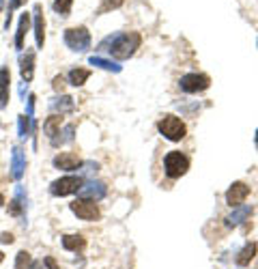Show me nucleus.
Here are the masks:
<instances>
[{
    "label": "nucleus",
    "instance_id": "27",
    "mask_svg": "<svg viewBox=\"0 0 258 269\" xmlns=\"http://www.w3.org/2000/svg\"><path fill=\"white\" fill-rule=\"evenodd\" d=\"M0 9H2V0H0Z\"/></svg>",
    "mask_w": 258,
    "mask_h": 269
},
{
    "label": "nucleus",
    "instance_id": "8",
    "mask_svg": "<svg viewBox=\"0 0 258 269\" xmlns=\"http://www.w3.org/2000/svg\"><path fill=\"white\" fill-rule=\"evenodd\" d=\"M183 88L185 91H205L207 86H209V78H205V76H187V78H183Z\"/></svg>",
    "mask_w": 258,
    "mask_h": 269
},
{
    "label": "nucleus",
    "instance_id": "20",
    "mask_svg": "<svg viewBox=\"0 0 258 269\" xmlns=\"http://www.w3.org/2000/svg\"><path fill=\"white\" fill-rule=\"evenodd\" d=\"M28 134V121L26 117H19V136H26Z\"/></svg>",
    "mask_w": 258,
    "mask_h": 269
},
{
    "label": "nucleus",
    "instance_id": "4",
    "mask_svg": "<svg viewBox=\"0 0 258 269\" xmlns=\"http://www.w3.org/2000/svg\"><path fill=\"white\" fill-rule=\"evenodd\" d=\"M71 211L76 213L78 218H82V220H97L99 218V207L95 201H73L71 202Z\"/></svg>",
    "mask_w": 258,
    "mask_h": 269
},
{
    "label": "nucleus",
    "instance_id": "21",
    "mask_svg": "<svg viewBox=\"0 0 258 269\" xmlns=\"http://www.w3.org/2000/svg\"><path fill=\"white\" fill-rule=\"evenodd\" d=\"M0 243H13V235L11 233H2L0 235Z\"/></svg>",
    "mask_w": 258,
    "mask_h": 269
},
{
    "label": "nucleus",
    "instance_id": "13",
    "mask_svg": "<svg viewBox=\"0 0 258 269\" xmlns=\"http://www.w3.org/2000/svg\"><path fill=\"white\" fill-rule=\"evenodd\" d=\"M88 76H91L88 69H73V71L69 73V80H71L73 86H82V84L88 80Z\"/></svg>",
    "mask_w": 258,
    "mask_h": 269
},
{
    "label": "nucleus",
    "instance_id": "7",
    "mask_svg": "<svg viewBox=\"0 0 258 269\" xmlns=\"http://www.w3.org/2000/svg\"><path fill=\"white\" fill-rule=\"evenodd\" d=\"M247 194H250V187H247L245 183H235V185H232V190L226 194V201H228V205L237 207L243 198L247 196Z\"/></svg>",
    "mask_w": 258,
    "mask_h": 269
},
{
    "label": "nucleus",
    "instance_id": "2",
    "mask_svg": "<svg viewBox=\"0 0 258 269\" xmlns=\"http://www.w3.org/2000/svg\"><path fill=\"white\" fill-rule=\"evenodd\" d=\"M82 187L80 177H63L52 183V194L54 196H69V194L78 192Z\"/></svg>",
    "mask_w": 258,
    "mask_h": 269
},
{
    "label": "nucleus",
    "instance_id": "16",
    "mask_svg": "<svg viewBox=\"0 0 258 269\" xmlns=\"http://www.w3.org/2000/svg\"><path fill=\"white\" fill-rule=\"evenodd\" d=\"M22 174V151L19 149H16L13 151V177H19Z\"/></svg>",
    "mask_w": 258,
    "mask_h": 269
},
{
    "label": "nucleus",
    "instance_id": "12",
    "mask_svg": "<svg viewBox=\"0 0 258 269\" xmlns=\"http://www.w3.org/2000/svg\"><path fill=\"white\" fill-rule=\"evenodd\" d=\"M84 237L82 235H67L63 239V246L67 248V250H80V248H84Z\"/></svg>",
    "mask_w": 258,
    "mask_h": 269
},
{
    "label": "nucleus",
    "instance_id": "25",
    "mask_svg": "<svg viewBox=\"0 0 258 269\" xmlns=\"http://www.w3.org/2000/svg\"><path fill=\"white\" fill-rule=\"evenodd\" d=\"M2 202H4V196H2V194H0V205H2Z\"/></svg>",
    "mask_w": 258,
    "mask_h": 269
},
{
    "label": "nucleus",
    "instance_id": "10",
    "mask_svg": "<svg viewBox=\"0 0 258 269\" xmlns=\"http://www.w3.org/2000/svg\"><path fill=\"white\" fill-rule=\"evenodd\" d=\"M34 16H37V24H34V34H37V43L39 46H43V41H46V19H43V13H41V7H34Z\"/></svg>",
    "mask_w": 258,
    "mask_h": 269
},
{
    "label": "nucleus",
    "instance_id": "9",
    "mask_svg": "<svg viewBox=\"0 0 258 269\" xmlns=\"http://www.w3.org/2000/svg\"><path fill=\"white\" fill-rule=\"evenodd\" d=\"M9 84H11V73L7 67L0 69V108L9 103Z\"/></svg>",
    "mask_w": 258,
    "mask_h": 269
},
{
    "label": "nucleus",
    "instance_id": "14",
    "mask_svg": "<svg viewBox=\"0 0 258 269\" xmlns=\"http://www.w3.org/2000/svg\"><path fill=\"white\" fill-rule=\"evenodd\" d=\"M32 63H34V54H26V56L22 58V78L26 80V82L32 80Z\"/></svg>",
    "mask_w": 258,
    "mask_h": 269
},
{
    "label": "nucleus",
    "instance_id": "23",
    "mask_svg": "<svg viewBox=\"0 0 258 269\" xmlns=\"http://www.w3.org/2000/svg\"><path fill=\"white\" fill-rule=\"evenodd\" d=\"M46 265H48L49 269H58V265H56V261H54V258H52V256H48V258H46Z\"/></svg>",
    "mask_w": 258,
    "mask_h": 269
},
{
    "label": "nucleus",
    "instance_id": "17",
    "mask_svg": "<svg viewBox=\"0 0 258 269\" xmlns=\"http://www.w3.org/2000/svg\"><path fill=\"white\" fill-rule=\"evenodd\" d=\"M28 265H31V254L22 250L16 258V269H28Z\"/></svg>",
    "mask_w": 258,
    "mask_h": 269
},
{
    "label": "nucleus",
    "instance_id": "24",
    "mask_svg": "<svg viewBox=\"0 0 258 269\" xmlns=\"http://www.w3.org/2000/svg\"><path fill=\"white\" fill-rule=\"evenodd\" d=\"M19 4H24V0H13L11 7H9V11H11V9H16V7H19Z\"/></svg>",
    "mask_w": 258,
    "mask_h": 269
},
{
    "label": "nucleus",
    "instance_id": "3",
    "mask_svg": "<svg viewBox=\"0 0 258 269\" xmlns=\"http://www.w3.org/2000/svg\"><path fill=\"white\" fill-rule=\"evenodd\" d=\"M187 166H190V159L183 155V153H178V151L168 153V157H166V170H168L170 177H181V174L187 170Z\"/></svg>",
    "mask_w": 258,
    "mask_h": 269
},
{
    "label": "nucleus",
    "instance_id": "18",
    "mask_svg": "<svg viewBox=\"0 0 258 269\" xmlns=\"http://www.w3.org/2000/svg\"><path fill=\"white\" fill-rule=\"evenodd\" d=\"M123 2H125V0H103V4L99 7L97 13H106V11H110V9H118Z\"/></svg>",
    "mask_w": 258,
    "mask_h": 269
},
{
    "label": "nucleus",
    "instance_id": "5",
    "mask_svg": "<svg viewBox=\"0 0 258 269\" xmlns=\"http://www.w3.org/2000/svg\"><path fill=\"white\" fill-rule=\"evenodd\" d=\"M64 39H67V43L71 46L73 50H84L88 46V33L86 28H71V31H67L64 34Z\"/></svg>",
    "mask_w": 258,
    "mask_h": 269
},
{
    "label": "nucleus",
    "instance_id": "1",
    "mask_svg": "<svg viewBox=\"0 0 258 269\" xmlns=\"http://www.w3.org/2000/svg\"><path fill=\"white\" fill-rule=\"evenodd\" d=\"M160 132L163 136L168 138V140H181L183 136H185V125H183L181 118L172 117V114H168V117H163L160 121Z\"/></svg>",
    "mask_w": 258,
    "mask_h": 269
},
{
    "label": "nucleus",
    "instance_id": "15",
    "mask_svg": "<svg viewBox=\"0 0 258 269\" xmlns=\"http://www.w3.org/2000/svg\"><path fill=\"white\" fill-rule=\"evenodd\" d=\"M58 127H61V117H49L48 123H46V134H48L49 138L56 136V129Z\"/></svg>",
    "mask_w": 258,
    "mask_h": 269
},
{
    "label": "nucleus",
    "instance_id": "19",
    "mask_svg": "<svg viewBox=\"0 0 258 269\" xmlns=\"http://www.w3.org/2000/svg\"><path fill=\"white\" fill-rule=\"evenodd\" d=\"M71 2L73 0H56V2H54V11H58V13H69L71 11Z\"/></svg>",
    "mask_w": 258,
    "mask_h": 269
},
{
    "label": "nucleus",
    "instance_id": "22",
    "mask_svg": "<svg viewBox=\"0 0 258 269\" xmlns=\"http://www.w3.org/2000/svg\"><path fill=\"white\" fill-rule=\"evenodd\" d=\"M64 80H63V76H58V78H54V88H56V91H63V86H64Z\"/></svg>",
    "mask_w": 258,
    "mask_h": 269
},
{
    "label": "nucleus",
    "instance_id": "11",
    "mask_svg": "<svg viewBox=\"0 0 258 269\" xmlns=\"http://www.w3.org/2000/svg\"><path fill=\"white\" fill-rule=\"evenodd\" d=\"M28 26H31V16H28V13H22V17H19V26H17V37H16L17 50L24 48V34H26Z\"/></svg>",
    "mask_w": 258,
    "mask_h": 269
},
{
    "label": "nucleus",
    "instance_id": "26",
    "mask_svg": "<svg viewBox=\"0 0 258 269\" xmlns=\"http://www.w3.org/2000/svg\"><path fill=\"white\" fill-rule=\"evenodd\" d=\"M2 261H4V254H2V252H0V263H2Z\"/></svg>",
    "mask_w": 258,
    "mask_h": 269
},
{
    "label": "nucleus",
    "instance_id": "6",
    "mask_svg": "<svg viewBox=\"0 0 258 269\" xmlns=\"http://www.w3.org/2000/svg\"><path fill=\"white\" fill-rule=\"evenodd\" d=\"M54 166L61 168V170H76L80 166V157L76 153H61V155L54 157Z\"/></svg>",
    "mask_w": 258,
    "mask_h": 269
},
{
    "label": "nucleus",
    "instance_id": "28",
    "mask_svg": "<svg viewBox=\"0 0 258 269\" xmlns=\"http://www.w3.org/2000/svg\"><path fill=\"white\" fill-rule=\"evenodd\" d=\"M32 269H39V267H37V265H34V267H32Z\"/></svg>",
    "mask_w": 258,
    "mask_h": 269
}]
</instances>
